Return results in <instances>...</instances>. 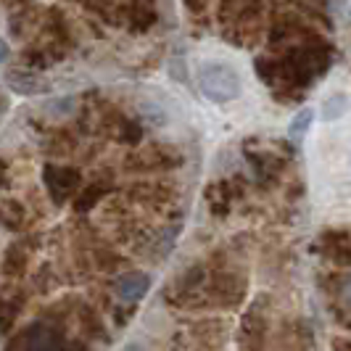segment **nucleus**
<instances>
[{
	"label": "nucleus",
	"instance_id": "1",
	"mask_svg": "<svg viewBox=\"0 0 351 351\" xmlns=\"http://www.w3.org/2000/svg\"><path fill=\"white\" fill-rule=\"evenodd\" d=\"M198 88L211 104H228L241 95V77L228 64H206L198 71Z\"/></svg>",
	"mask_w": 351,
	"mask_h": 351
},
{
	"label": "nucleus",
	"instance_id": "5",
	"mask_svg": "<svg viewBox=\"0 0 351 351\" xmlns=\"http://www.w3.org/2000/svg\"><path fill=\"white\" fill-rule=\"evenodd\" d=\"M343 108H346V101H343L341 95H335V98H330V101L325 104V117L333 122V119H338V117L343 114Z\"/></svg>",
	"mask_w": 351,
	"mask_h": 351
},
{
	"label": "nucleus",
	"instance_id": "6",
	"mask_svg": "<svg viewBox=\"0 0 351 351\" xmlns=\"http://www.w3.org/2000/svg\"><path fill=\"white\" fill-rule=\"evenodd\" d=\"M341 293H343V301H346V304L351 306V278L343 282V291H341Z\"/></svg>",
	"mask_w": 351,
	"mask_h": 351
},
{
	"label": "nucleus",
	"instance_id": "7",
	"mask_svg": "<svg viewBox=\"0 0 351 351\" xmlns=\"http://www.w3.org/2000/svg\"><path fill=\"white\" fill-rule=\"evenodd\" d=\"M5 53H8V48H5V43L0 40V64H3V58H5Z\"/></svg>",
	"mask_w": 351,
	"mask_h": 351
},
{
	"label": "nucleus",
	"instance_id": "4",
	"mask_svg": "<svg viewBox=\"0 0 351 351\" xmlns=\"http://www.w3.org/2000/svg\"><path fill=\"white\" fill-rule=\"evenodd\" d=\"M312 119H315V111H312L309 106H306V108H301L299 114L293 117V122L288 124V138H291V143H296V145H299V143L304 141V135H306V130H309Z\"/></svg>",
	"mask_w": 351,
	"mask_h": 351
},
{
	"label": "nucleus",
	"instance_id": "2",
	"mask_svg": "<svg viewBox=\"0 0 351 351\" xmlns=\"http://www.w3.org/2000/svg\"><path fill=\"white\" fill-rule=\"evenodd\" d=\"M5 82L19 95H43V93L51 90V85L45 80H40V77L29 74V71H8L5 74Z\"/></svg>",
	"mask_w": 351,
	"mask_h": 351
},
{
	"label": "nucleus",
	"instance_id": "3",
	"mask_svg": "<svg viewBox=\"0 0 351 351\" xmlns=\"http://www.w3.org/2000/svg\"><path fill=\"white\" fill-rule=\"evenodd\" d=\"M151 288V278L145 272H130L117 280V293L122 301H141Z\"/></svg>",
	"mask_w": 351,
	"mask_h": 351
}]
</instances>
